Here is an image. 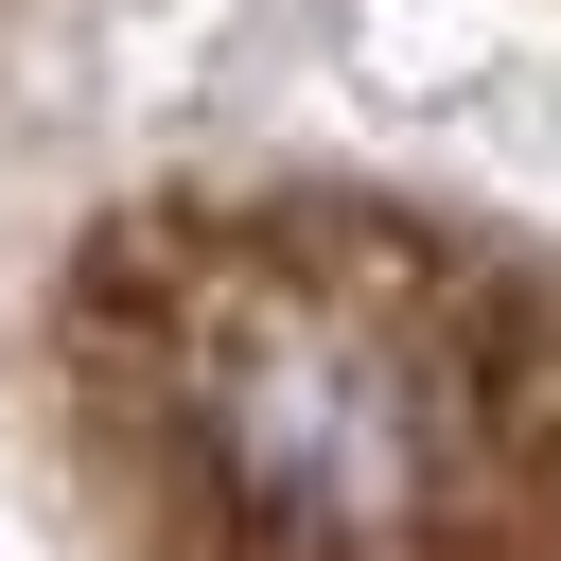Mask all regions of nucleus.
<instances>
[{
    "instance_id": "nucleus-1",
    "label": "nucleus",
    "mask_w": 561,
    "mask_h": 561,
    "mask_svg": "<svg viewBox=\"0 0 561 561\" xmlns=\"http://www.w3.org/2000/svg\"><path fill=\"white\" fill-rule=\"evenodd\" d=\"M491 421L456 316L351 263L193 280L158 333V438L245 561H438L491 508Z\"/></svg>"
}]
</instances>
